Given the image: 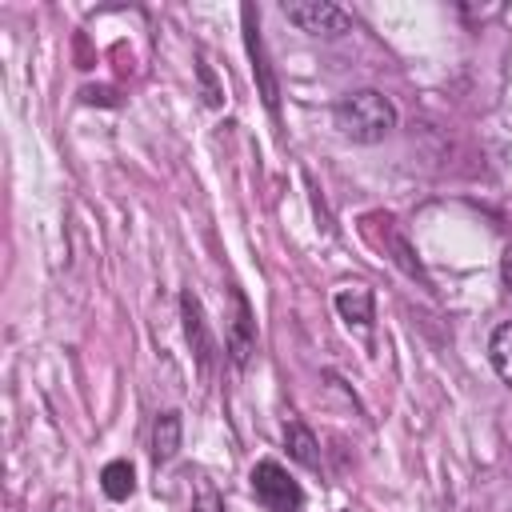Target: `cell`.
<instances>
[{"mask_svg": "<svg viewBox=\"0 0 512 512\" xmlns=\"http://www.w3.org/2000/svg\"><path fill=\"white\" fill-rule=\"evenodd\" d=\"M332 116H336V128H340L348 140H356V144H376V140H384V136L396 128V108H392V100H388L384 92H376V88L344 92V96L336 100Z\"/></svg>", "mask_w": 512, "mask_h": 512, "instance_id": "1", "label": "cell"}, {"mask_svg": "<svg viewBox=\"0 0 512 512\" xmlns=\"http://www.w3.org/2000/svg\"><path fill=\"white\" fill-rule=\"evenodd\" d=\"M252 496L264 512H300L304 508V492L300 484L276 464V460H260L252 468Z\"/></svg>", "mask_w": 512, "mask_h": 512, "instance_id": "2", "label": "cell"}, {"mask_svg": "<svg viewBox=\"0 0 512 512\" xmlns=\"http://www.w3.org/2000/svg\"><path fill=\"white\" fill-rule=\"evenodd\" d=\"M284 16L300 28V32H312V36H340L352 28V16L328 0H296V4H284Z\"/></svg>", "mask_w": 512, "mask_h": 512, "instance_id": "3", "label": "cell"}, {"mask_svg": "<svg viewBox=\"0 0 512 512\" xmlns=\"http://www.w3.org/2000/svg\"><path fill=\"white\" fill-rule=\"evenodd\" d=\"M240 16H244V44H248V56H252V72H256V84H260V96H264L268 112H276V96H280V92H276V76H272V64H268V56H264L260 24H256L252 8H244Z\"/></svg>", "mask_w": 512, "mask_h": 512, "instance_id": "4", "label": "cell"}, {"mask_svg": "<svg viewBox=\"0 0 512 512\" xmlns=\"http://www.w3.org/2000/svg\"><path fill=\"white\" fill-rule=\"evenodd\" d=\"M252 348H256V324H252L248 300L240 292H232V320H228V352H232V364H248Z\"/></svg>", "mask_w": 512, "mask_h": 512, "instance_id": "5", "label": "cell"}, {"mask_svg": "<svg viewBox=\"0 0 512 512\" xmlns=\"http://www.w3.org/2000/svg\"><path fill=\"white\" fill-rule=\"evenodd\" d=\"M336 312L356 324V328H368L376 320V300H372V288L368 284H348L336 292Z\"/></svg>", "mask_w": 512, "mask_h": 512, "instance_id": "6", "label": "cell"}, {"mask_svg": "<svg viewBox=\"0 0 512 512\" xmlns=\"http://www.w3.org/2000/svg\"><path fill=\"white\" fill-rule=\"evenodd\" d=\"M180 312H184V332H188V344H192V352L200 356V364L208 368V360H212V336H208V324H204L200 300H196L192 292H184V296H180Z\"/></svg>", "mask_w": 512, "mask_h": 512, "instance_id": "7", "label": "cell"}, {"mask_svg": "<svg viewBox=\"0 0 512 512\" xmlns=\"http://www.w3.org/2000/svg\"><path fill=\"white\" fill-rule=\"evenodd\" d=\"M180 448V412H160L152 424V460L168 464Z\"/></svg>", "mask_w": 512, "mask_h": 512, "instance_id": "8", "label": "cell"}, {"mask_svg": "<svg viewBox=\"0 0 512 512\" xmlns=\"http://www.w3.org/2000/svg\"><path fill=\"white\" fill-rule=\"evenodd\" d=\"M100 488H104L108 500H128L132 488H136V472H132V464H128V460H112V464H104V472H100Z\"/></svg>", "mask_w": 512, "mask_h": 512, "instance_id": "9", "label": "cell"}, {"mask_svg": "<svg viewBox=\"0 0 512 512\" xmlns=\"http://www.w3.org/2000/svg\"><path fill=\"white\" fill-rule=\"evenodd\" d=\"M488 360H492L496 376H500L504 384H512V320L492 332V340H488Z\"/></svg>", "mask_w": 512, "mask_h": 512, "instance_id": "10", "label": "cell"}, {"mask_svg": "<svg viewBox=\"0 0 512 512\" xmlns=\"http://www.w3.org/2000/svg\"><path fill=\"white\" fill-rule=\"evenodd\" d=\"M284 440H288V452H292L304 468H320V448H316V440H312V432H308L304 424H288Z\"/></svg>", "mask_w": 512, "mask_h": 512, "instance_id": "11", "label": "cell"}, {"mask_svg": "<svg viewBox=\"0 0 512 512\" xmlns=\"http://www.w3.org/2000/svg\"><path fill=\"white\" fill-rule=\"evenodd\" d=\"M192 512H228V508H224V496L216 492V484H212V480H196Z\"/></svg>", "mask_w": 512, "mask_h": 512, "instance_id": "12", "label": "cell"}, {"mask_svg": "<svg viewBox=\"0 0 512 512\" xmlns=\"http://www.w3.org/2000/svg\"><path fill=\"white\" fill-rule=\"evenodd\" d=\"M200 80H204V100H208V104H220V92H216V84H212V68H208V64H200Z\"/></svg>", "mask_w": 512, "mask_h": 512, "instance_id": "13", "label": "cell"}, {"mask_svg": "<svg viewBox=\"0 0 512 512\" xmlns=\"http://www.w3.org/2000/svg\"><path fill=\"white\" fill-rule=\"evenodd\" d=\"M500 276H504V288L512 292V244H508L504 256H500Z\"/></svg>", "mask_w": 512, "mask_h": 512, "instance_id": "14", "label": "cell"}]
</instances>
